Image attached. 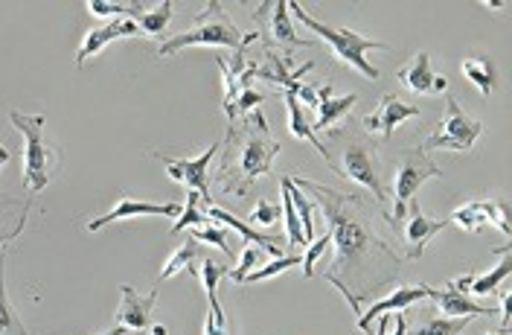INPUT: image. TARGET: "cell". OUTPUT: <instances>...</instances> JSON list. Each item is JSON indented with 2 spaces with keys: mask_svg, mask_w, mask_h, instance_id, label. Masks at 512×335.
Here are the masks:
<instances>
[{
  "mask_svg": "<svg viewBox=\"0 0 512 335\" xmlns=\"http://www.w3.org/2000/svg\"><path fill=\"white\" fill-rule=\"evenodd\" d=\"M294 187L309 193L318 201L326 222L329 239L335 242V260L326 268L323 280L332 283L355 315H361V301L384 292L396 283L402 271V254L387 242V236L376 228V219L384 216V207H373V201L361 199L355 193H338L309 178H291Z\"/></svg>",
  "mask_w": 512,
  "mask_h": 335,
  "instance_id": "6da1fadb",
  "label": "cell"
},
{
  "mask_svg": "<svg viewBox=\"0 0 512 335\" xmlns=\"http://www.w3.org/2000/svg\"><path fill=\"white\" fill-rule=\"evenodd\" d=\"M280 155V143L268 132L262 111L230 123L222 143V164H219V190L224 196L248 199L254 196L259 178L271 172L274 158Z\"/></svg>",
  "mask_w": 512,
  "mask_h": 335,
  "instance_id": "7a4b0ae2",
  "label": "cell"
},
{
  "mask_svg": "<svg viewBox=\"0 0 512 335\" xmlns=\"http://www.w3.org/2000/svg\"><path fill=\"white\" fill-rule=\"evenodd\" d=\"M329 169L338 172L341 178L361 184L364 190L373 193V199L379 207L387 201L382 178V158H379V146L376 140H370L367 132H355L350 126H335L329 129Z\"/></svg>",
  "mask_w": 512,
  "mask_h": 335,
  "instance_id": "3957f363",
  "label": "cell"
},
{
  "mask_svg": "<svg viewBox=\"0 0 512 335\" xmlns=\"http://www.w3.org/2000/svg\"><path fill=\"white\" fill-rule=\"evenodd\" d=\"M9 120H12V126L21 132V137H24V172H21V178H24V187L30 190L32 199V196H38V193L50 184V178L59 172L62 158H59V152H56V149L50 146V140H47V117L12 111Z\"/></svg>",
  "mask_w": 512,
  "mask_h": 335,
  "instance_id": "277c9868",
  "label": "cell"
},
{
  "mask_svg": "<svg viewBox=\"0 0 512 335\" xmlns=\"http://www.w3.org/2000/svg\"><path fill=\"white\" fill-rule=\"evenodd\" d=\"M259 41V33H242L224 12L222 3H210L192 24L187 33L172 35L160 44V56H175L184 47H230L239 50L242 44Z\"/></svg>",
  "mask_w": 512,
  "mask_h": 335,
  "instance_id": "5b68a950",
  "label": "cell"
},
{
  "mask_svg": "<svg viewBox=\"0 0 512 335\" xmlns=\"http://www.w3.org/2000/svg\"><path fill=\"white\" fill-rule=\"evenodd\" d=\"M288 9L294 12V18H297L303 27H309L312 33L318 35L320 41H326V44L332 47V56H335L341 65L355 67L361 76H367V79H373V82L382 76L379 67H373L367 62V53H370V50H390L384 41H373V38H367V35L361 33H352V30H332V27L320 24L318 18H312L300 3H288Z\"/></svg>",
  "mask_w": 512,
  "mask_h": 335,
  "instance_id": "8992f818",
  "label": "cell"
},
{
  "mask_svg": "<svg viewBox=\"0 0 512 335\" xmlns=\"http://www.w3.org/2000/svg\"><path fill=\"white\" fill-rule=\"evenodd\" d=\"M431 178H443V169L437 167V164L425 155L422 146H419V149H408V152L402 155V161H399L396 181H393V201H396L393 216H384L390 228L405 216V207L416 199L419 187H422L425 181H431Z\"/></svg>",
  "mask_w": 512,
  "mask_h": 335,
  "instance_id": "52a82bcc",
  "label": "cell"
},
{
  "mask_svg": "<svg viewBox=\"0 0 512 335\" xmlns=\"http://www.w3.org/2000/svg\"><path fill=\"white\" fill-rule=\"evenodd\" d=\"M446 102H448L446 120L437 126V132L425 140V146H422V149L469 152V149L478 143L480 132H483V123H480V120H475V117H469V114L460 108V102L454 100V97H448Z\"/></svg>",
  "mask_w": 512,
  "mask_h": 335,
  "instance_id": "ba28073f",
  "label": "cell"
},
{
  "mask_svg": "<svg viewBox=\"0 0 512 335\" xmlns=\"http://www.w3.org/2000/svg\"><path fill=\"white\" fill-rule=\"evenodd\" d=\"M448 219H428L422 210H419V201H411L405 207V216L390 228L396 236H402V245H405V254L408 260H419L428 248V242L440 231H446Z\"/></svg>",
  "mask_w": 512,
  "mask_h": 335,
  "instance_id": "9c48e42d",
  "label": "cell"
},
{
  "mask_svg": "<svg viewBox=\"0 0 512 335\" xmlns=\"http://www.w3.org/2000/svg\"><path fill=\"white\" fill-rule=\"evenodd\" d=\"M448 225H457L469 234H478L483 225H495L504 236H512L510 225V210L507 204L498 199H480L469 201V204H460L451 216H448Z\"/></svg>",
  "mask_w": 512,
  "mask_h": 335,
  "instance_id": "30bf717a",
  "label": "cell"
},
{
  "mask_svg": "<svg viewBox=\"0 0 512 335\" xmlns=\"http://www.w3.org/2000/svg\"><path fill=\"white\" fill-rule=\"evenodd\" d=\"M219 149H222V143H213L210 149H204V152H201L198 158H192V161H178V158L158 155V152H155V158L166 167L172 181L184 184L187 190L198 193L207 204H213V201H210V178H207V172H210V161L216 158Z\"/></svg>",
  "mask_w": 512,
  "mask_h": 335,
  "instance_id": "8fae6325",
  "label": "cell"
},
{
  "mask_svg": "<svg viewBox=\"0 0 512 335\" xmlns=\"http://www.w3.org/2000/svg\"><path fill=\"white\" fill-rule=\"evenodd\" d=\"M396 79L405 91H411L416 97H434V94H443L448 91V79L431 70V59L425 50H419L414 59L405 67L396 70Z\"/></svg>",
  "mask_w": 512,
  "mask_h": 335,
  "instance_id": "7c38bea8",
  "label": "cell"
},
{
  "mask_svg": "<svg viewBox=\"0 0 512 335\" xmlns=\"http://www.w3.org/2000/svg\"><path fill=\"white\" fill-rule=\"evenodd\" d=\"M411 117H419V108H416V105L402 102L396 94H384L382 102H379V108L370 111V114L361 120V126H364V132L367 134H382L384 140H390L393 132H396L405 120H411Z\"/></svg>",
  "mask_w": 512,
  "mask_h": 335,
  "instance_id": "4fadbf2b",
  "label": "cell"
},
{
  "mask_svg": "<svg viewBox=\"0 0 512 335\" xmlns=\"http://www.w3.org/2000/svg\"><path fill=\"white\" fill-rule=\"evenodd\" d=\"M178 213H181L178 204H152V201H137L131 199V196H120L117 204H114L105 216L88 222V231L96 234V231H102V228L111 225V222H123V219H134V216H169V219H175Z\"/></svg>",
  "mask_w": 512,
  "mask_h": 335,
  "instance_id": "5bb4252c",
  "label": "cell"
},
{
  "mask_svg": "<svg viewBox=\"0 0 512 335\" xmlns=\"http://www.w3.org/2000/svg\"><path fill=\"white\" fill-rule=\"evenodd\" d=\"M123 303L117 309V327L123 330H134V333H143L149 324H152V312H155V303H158V289H152L149 295H137L134 286H123Z\"/></svg>",
  "mask_w": 512,
  "mask_h": 335,
  "instance_id": "9a60e30c",
  "label": "cell"
},
{
  "mask_svg": "<svg viewBox=\"0 0 512 335\" xmlns=\"http://www.w3.org/2000/svg\"><path fill=\"white\" fill-rule=\"evenodd\" d=\"M134 35H143L140 33V27L134 24V18H114V21H108L105 27L85 33V41H82V47H79V53H76V67H85V62H88L91 56H96L102 47H108L111 41H123V38H134Z\"/></svg>",
  "mask_w": 512,
  "mask_h": 335,
  "instance_id": "2e32d148",
  "label": "cell"
},
{
  "mask_svg": "<svg viewBox=\"0 0 512 335\" xmlns=\"http://www.w3.org/2000/svg\"><path fill=\"white\" fill-rule=\"evenodd\" d=\"M425 298H431V286H399V289H393L387 298H382L379 303H373L367 312L358 315V330H367V333H370L373 318L387 315V312H405L411 303L425 301Z\"/></svg>",
  "mask_w": 512,
  "mask_h": 335,
  "instance_id": "e0dca14e",
  "label": "cell"
},
{
  "mask_svg": "<svg viewBox=\"0 0 512 335\" xmlns=\"http://www.w3.org/2000/svg\"><path fill=\"white\" fill-rule=\"evenodd\" d=\"M318 88V117L312 123V132H329L335 129V123H341L347 114L352 111V105L358 102L355 94H347V97H332V85H315Z\"/></svg>",
  "mask_w": 512,
  "mask_h": 335,
  "instance_id": "ac0fdd59",
  "label": "cell"
},
{
  "mask_svg": "<svg viewBox=\"0 0 512 335\" xmlns=\"http://www.w3.org/2000/svg\"><path fill=\"white\" fill-rule=\"evenodd\" d=\"M431 298L437 301L440 312H443L446 318H486V315H495V312H498V309H492V306H480V303H475L466 292L454 289L451 283H448L446 289H431Z\"/></svg>",
  "mask_w": 512,
  "mask_h": 335,
  "instance_id": "d6986e66",
  "label": "cell"
},
{
  "mask_svg": "<svg viewBox=\"0 0 512 335\" xmlns=\"http://www.w3.org/2000/svg\"><path fill=\"white\" fill-rule=\"evenodd\" d=\"M207 219H216V222H222L227 228H233L236 234L242 236V242H256V245H262L271 257H283V239L280 236H271V234H259L256 228H251L248 222H242V219H236L233 213H227L222 207H216V204H210L207 207Z\"/></svg>",
  "mask_w": 512,
  "mask_h": 335,
  "instance_id": "ffe728a7",
  "label": "cell"
},
{
  "mask_svg": "<svg viewBox=\"0 0 512 335\" xmlns=\"http://www.w3.org/2000/svg\"><path fill=\"white\" fill-rule=\"evenodd\" d=\"M271 9V27L265 33H271V38H265V44H280V47H288V50H303V47H312L309 38H297L294 35V27L288 21V3H268Z\"/></svg>",
  "mask_w": 512,
  "mask_h": 335,
  "instance_id": "44dd1931",
  "label": "cell"
},
{
  "mask_svg": "<svg viewBox=\"0 0 512 335\" xmlns=\"http://www.w3.org/2000/svg\"><path fill=\"white\" fill-rule=\"evenodd\" d=\"M201 283H204V292H207V301H210V312H207V321H213L216 324V330H222L227 333V318H224V309L222 303H219V295H216V289H219V280H222L224 271L216 260H207L204 266H201Z\"/></svg>",
  "mask_w": 512,
  "mask_h": 335,
  "instance_id": "7402d4cb",
  "label": "cell"
},
{
  "mask_svg": "<svg viewBox=\"0 0 512 335\" xmlns=\"http://www.w3.org/2000/svg\"><path fill=\"white\" fill-rule=\"evenodd\" d=\"M283 97H286V105H288V129L294 137H300V140H306V143H312L315 149L320 152V158L329 164V152H326V143H320L318 134L312 132V123L303 117V105L297 100V94L294 91H283Z\"/></svg>",
  "mask_w": 512,
  "mask_h": 335,
  "instance_id": "603a6c76",
  "label": "cell"
},
{
  "mask_svg": "<svg viewBox=\"0 0 512 335\" xmlns=\"http://www.w3.org/2000/svg\"><path fill=\"white\" fill-rule=\"evenodd\" d=\"M495 254H501V263L492 268L489 274H483V277H472V283H469V295H492L507 277L512 274V242H507L504 248H495Z\"/></svg>",
  "mask_w": 512,
  "mask_h": 335,
  "instance_id": "cb8c5ba5",
  "label": "cell"
},
{
  "mask_svg": "<svg viewBox=\"0 0 512 335\" xmlns=\"http://www.w3.org/2000/svg\"><path fill=\"white\" fill-rule=\"evenodd\" d=\"M6 248L9 245L0 248V335H30L6 295Z\"/></svg>",
  "mask_w": 512,
  "mask_h": 335,
  "instance_id": "d4e9b609",
  "label": "cell"
},
{
  "mask_svg": "<svg viewBox=\"0 0 512 335\" xmlns=\"http://www.w3.org/2000/svg\"><path fill=\"white\" fill-rule=\"evenodd\" d=\"M460 70H463V76L478 88L483 97H489V94H495V65L486 59V56H472V59H466L463 65H460Z\"/></svg>",
  "mask_w": 512,
  "mask_h": 335,
  "instance_id": "484cf974",
  "label": "cell"
},
{
  "mask_svg": "<svg viewBox=\"0 0 512 335\" xmlns=\"http://www.w3.org/2000/svg\"><path fill=\"white\" fill-rule=\"evenodd\" d=\"M280 187H286V193L291 196V204H294V210H297V216H300L303 239H306V242H315V213H312V201H309V196H306L300 187H294L291 175H283V178H280Z\"/></svg>",
  "mask_w": 512,
  "mask_h": 335,
  "instance_id": "4316f807",
  "label": "cell"
},
{
  "mask_svg": "<svg viewBox=\"0 0 512 335\" xmlns=\"http://www.w3.org/2000/svg\"><path fill=\"white\" fill-rule=\"evenodd\" d=\"M207 201L201 199L198 193H187V207L178 213V222L172 225V234H181L184 228H201V225H210V219H207Z\"/></svg>",
  "mask_w": 512,
  "mask_h": 335,
  "instance_id": "83f0119b",
  "label": "cell"
},
{
  "mask_svg": "<svg viewBox=\"0 0 512 335\" xmlns=\"http://www.w3.org/2000/svg\"><path fill=\"white\" fill-rule=\"evenodd\" d=\"M172 9H175V3L172 0H163L152 12H134L137 15L134 24L140 27L143 35H160L169 27V21H172Z\"/></svg>",
  "mask_w": 512,
  "mask_h": 335,
  "instance_id": "f1b7e54d",
  "label": "cell"
},
{
  "mask_svg": "<svg viewBox=\"0 0 512 335\" xmlns=\"http://www.w3.org/2000/svg\"><path fill=\"white\" fill-rule=\"evenodd\" d=\"M195 254H198V242L195 239H187L169 260H166V266L160 268V280H169V277H175L178 271H184V268H190V271H195V268L190 266L192 260H195Z\"/></svg>",
  "mask_w": 512,
  "mask_h": 335,
  "instance_id": "f546056e",
  "label": "cell"
},
{
  "mask_svg": "<svg viewBox=\"0 0 512 335\" xmlns=\"http://www.w3.org/2000/svg\"><path fill=\"white\" fill-rule=\"evenodd\" d=\"M469 321H472V318H434V321H428L425 327H419L414 333L405 335H460L469 327Z\"/></svg>",
  "mask_w": 512,
  "mask_h": 335,
  "instance_id": "4dcf8cb0",
  "label": "cell"
},
{
  "mask_svg": "<svg viewBox=\"0 0 512 335\" xmlns=\"http://www.w3.org/2000/svg\"><path fill=\"white\" fill-rule=\"evenodd\" d=\"M85 6L91 15H99V18H126L131 12L143 9L140 3H111V0H88Z\"/></svg>",
  "mask_w": 512,
  "mask_h": 335,
  "instance_id": "1f68e13d",
  "label": "cell"
},
{
  "mask_svg": "<svg viewBox=\"0 0 512 335\" xmlns=\"http://www.w3.org/2000/svg\"><path fill=\"white\" fill-rule=\"evenodd\" d=\"M303 260L300 257H280V260H271L268 266L262 268H254L242 283H262V280H271V277H277V274H283V271H288V268L300 266Z\"/></svg>",
  "mask_w": 512,
  "mask_h": 335,
  "instance_id": "d6a6232c",
  "label": "cell"
},
{
  "mask_svg": "<svg viewBox=\"0 0 512 335\" xmlns=\"http://www.w3.org/2000/svg\"><path fill=\"white\" fill-rule=\"evenodd\" d=\"M280 190H283V216H286L288 245H306V239H303V225H300V216H297V210H294V204H291V196L286 193V187H280Z\"/></svg>",
  "mask_w": 512,
  "mask_h": 335,
  "instance_id": "836d02e7",
  "label": "cell"
},
{
  "mask_svg": "<svg viewBox=\"0 0 512 335\" xmlns=\"http://www.w3.org/2000/svg\"><path fill=\"white\" fill-rule=\"evenodd\" d=\"M192 239H195V242H210V245H216V248H219L222 254L233 257V245H230V236L224 234L222 228H216V225L192 228Z\"/></svg>",
  "mask_w": 512,
  "mask_h": 335,
  "instance_id": "e575fe53",
  "label": "cell"
},
{
  "mask_svg": "<svg viewBox=\"0 0 512 335\" xmlns=\"http://www.w3.org/2000/svg\"><path fill=\"white\" fill-rule=\"evenodd\" d=\"M259 260H262V254L256 251L254 245H248L245 251H242V260H239V266L233 268V271H227V277L233 280V283H239L242 286V280L254 271L256 266H259Z\"/></svg>",
  "mask_w": 512,
  "mask_h": 335,
  "instance_id": "d590c367",
  "label": "cell"
},
{
  "mask_svg": "<svg viewBox=\"0 0 512 335\" xmlns=\"http://www.w3.org/2000/svg\"><path fill=\"white\" fill-rule=\"evenodd\" d=\"M280 204L271 199H256V207L251 210V225H274L280 219Z\"/></svg>",
  "mask_w": 512,
  "mask_h": 335,
  "instance_id": "8d00e7d4",
  "label": "cell"
},
{
  "mask_svg": "<svg viewBox=\"0 0 512 335\" xmlns=\"http://www.w3.org/2000/svg\"><path fill=\"white\" fill-rule=\"evenodd\" d=\"M329 242H332V239H329V231H326L320 239H315V242L309 245V251H306V257H303V263H300L306 277H315V263L323 257V251L329 248Z\"/></svg>",
  "mask_w": 512,
  "mask_h": 335,
  "instance_id": "74e56055",
  "label": "cell"
},
{
  "mask_svg": "<svg viewBox=\"0 0 512 335\" xmlns=\"http://www.w3.org/2000/svg\"><path fill=\"white\" fill-rule=\"evenodd\" d=\"M259 102H265V94H259L254 85H251V88H242V94H239V100H236V117L245 114V111H254Z\"/></svg>",
  "mask_w": 512,
  "mask_h": 335,
  "instance_id": "f35d334b",
  "label": "cell"
},
{
  "mask_svg": "<svg viewBox=\"0 0 512 335\" xmlns=\"http://www.w3.org/2000/svg\"><path fill=\"white\" fill-rule=\"evenodd\" d=\"M501 333L507 335V330H510V318H512V298H510V292H504L501 295Z\"/></svg>",
  "mask_w": 512,
  "mask_h": 335,
  "instance_id": "ab89813d",
  "label": "cell"
},
{
  "mask_svg": "<svg viewBox=\"0 0 512 335\" xmlns=\"http://www.w3.org/2000/svg\"><path fill=\"white\" fill-rule=\"evenodd\" d=\"M27 213H30V204L24 207V216L18 219V225H15V228H12L9 234H0V248H3V245H9V242H15V239L21 236V231H24V225H27Z\"/></svg>",
  "mask_w": 512,
  "mask_h": 335,
  "instance_id": "60d3db41",
  "label": "cell"
},
{
  "mask_svg": "<svg viewBox=\"0 0 512 335\" xmlns=\"http://www.w3.org/2000/svg\"><path fill=\"white\" fill-rule=\"evenodd\" d=\"M387 327H390V318L379 315V330H376V335H387Z\"/></svg>",
  "mask_w": 512,
  "mask_h": 335,
  "instance_id": "b9f144b4",
  "label": "cell"
},
{
  "mask_svg": "<svg viewBox=\"0 0 512 335\" xmlns=\"http://www.w3.org/2000/svg\"><path fill=\"white\" fill-rule=\"evenodd\" d=\"M99 335H126V330H123V327H117V324H114V327H111V330H105V333H99Z\"/></svg>",
  "mask_w": 512,
  "mask_h": 335,
  "instance_id": "7bdbcfd3",
  "label": "cell"
},
{
  "mask_svg": "<svg viewBox=\"0 0 512 335\" xmlns=\"http://www.w3.org/2000/svg\"><path fill=\"white\" fill-rule=\"evenodd\" d=\"M6 161H9V149H3V146H0V169H3Z\"/></svg>",
  "mask_w": 512,
  "mask_h": 335,
  "instance_id": "ee69618b",
  "label": "cell"
},
{
  "mask_svg": "<svg viewBox=\"0 0 512 335\" xmlns=\"http://www.w3.org/2000/svg\"><path fill=\"white\" fill-rule=\"evenodd\" d=\"M152 335H169V333H166V327H152Z\"/></svg>",
  "mask_w": 512,
  "mask_h": 335,
  "instance_id": "f6af8a7d",
  "label": "cell"
},
{
  "mask_svg": "<svg viewBox=\"0 0 512 335\" xmlns=\"http://www.w3.org/2000/svg\"><path fill=\"white\" fill-rule=\"evenodd\" d=\"M486 335H504V333H486Z\"/></svg>",
  "mask_w": 512,
  "mask_h": 335,
  "instance_id": "bcb514c9",
  "label": "cell"
},
{
  "mask_svg": "<svg viewBox=\"0 0 512 335\" xmlns=\"http://www.w3.org/2000/svg\"><path fill=\"white\" fill-rule=\"evenodd\" d=\"M140 335H146V333H140Z\"/></svg>",
  "mask_w": 512,
  "mask_h": 335,
  "instance_id": "7dc6e473",
  "label": "cell"
}]
</instances>
